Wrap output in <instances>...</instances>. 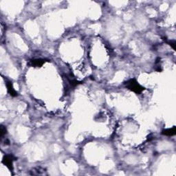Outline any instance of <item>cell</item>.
<instances>
[{
	"mask_svg": "<svg viewBox=\"0 0 176 176\" xmlns=\"http://www.w3.org/2000/svg\"><path fill=\"white\" fill-rule=\"evenodd\" d=\"M124 85H125V87L127 89L137 94H140L145 90V88L142 86L135 78L129 79V80L124 83Z\"/></svg>",
	"mask_w": 176,
	"mask_h": 176,
	"instance_id": "obj_1",
	"label": "cell"
},
{
	"mask_svg": "<svg viewBox=\"0 0 176 176\" xmlns=\"http://www.w3.org/2000/svg\"><path fill=\"white\" fill-rule=\"evenodd\" d=\"M16 159L17 158L13 155L7 154L4 156L2 162L11 171L13 170V162L16 160Z\"/></svg>",
	"mask_w": 176,
	"mask_h": 176,
	"instance_id": "obj_2",
	"label": "cell"
},
{
	"mask_svg": "<svg viewBox=\"0 0 176 176\" xmlns=\"http://www.w3.org/2000/svg\"><path fill=\"white\" fill-rule=\"evenodd\" d=\"M46 59H32V60H30L29 61V66L32 67H41L43 65L47 62Z\"/></svg>",
	"mask_w": 176,
	"mask_h": 176,
	"instance_id": "obj_3",
	"label": "cell"
},
{
	"mask_svg": "<svg viewBox=\"0 0 176 176\" xmlns=\"http://www.w3.org/2000/svg\"><path fill=\"white\" fill-rule=\"evenodd\" d=\"M47 174V171L41 166L35 167L30 171V175H45Z\"/></svg>",
	"mask_w": 176,
	"mask_h": 176,
	"instance_id": "obj_4",
	"label": "cell"
},
{
	"mask_svg": "<svg viewBox=\"0 0 176 176\" xmlns=\"http://www.w3.org/2000/svg\"><path fill=\"white\" fill-rule=\"evenodd\" d=\"M6 87H7L8 92L10 94V96H13V97L17 96V91L15 89H14L12 82H10L9 81H6Z\"/></svg>",
	"mask_w": 176,
	"mask_h": 176,
	"instance_id": "obj_5",
	"label": "cell"
},
{
	"mask_svg": "<svg viewBox=\"0 0 176 176\" xmlns=\"http://www.w3.org/2000/svg\"><path fill=\"white\" fill-rule=\"evenodd\" d=\"M176 133V128L175 127H172V128H169V129H165L163 130L162 132V134H163L164 136H173L175 135Z\"/></svg>",
	"mask_w": 176,
	"mask_h": 176,
	"instance_id": "obj_6",
	"label": "cell"
},
{
	"mask_svg": "<svg viewBox=\"0 0 176 176\" xmlns=\"http://www.w3.org/2000/svg\"><path fill=\"white\" fill-rule=\"evenodd\" d=\"M6 133V129L4 126L1 127V137H3Z\"/></svg>",
	"mask_w": 176,
	"mask_h": 176,
	"instance_id": "obj_7",
	"label": "cell"
}]
</instances>
